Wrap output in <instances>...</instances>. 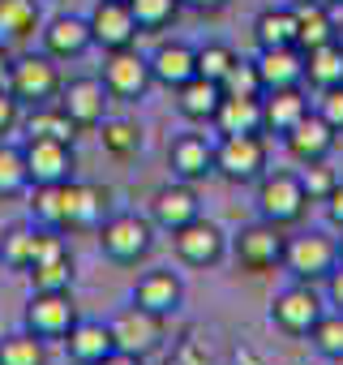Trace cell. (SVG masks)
<instances>
[{
	"label": "cell",
	"instance_id": "cell-5",
	"mask_svg": "<svg viewBox=\"0 0 343 365\" xmlns=\"http://www.w3.org/2000/svg\"><path fill=\"white\" fill-rule=\"evenodd\" d=\"M99 250L112 262H142L154 250V224H150V215H133V211L107 215L99 224Z\"/></svg>",
	"mask_w": 343,
	"mask_h": 365
},
{
	"label": "cell",
	"instance_id": "cell-54",
	"mask_svg": "<svg viewBox=\"0 0 343 365\" xmlns=\"http://www.w3.org/2000/svg\"><path fill=\"white\" fill-rule=\"evenodd\" d=\"M0 271H5V262H0Z\"/></svg>",
	"mask_w": 343,
	"mask_h": 365
},
{
	"label": "cell",
	"instance_id": "cell-8",
	"mask_svg": "<svg viewBox=\"0 0 343 365\" xmlns=\"http://www.w3.org/2000/svg\"><path fill=\"white\" fill-rule=\"evenodd\" d=\"M103 86H107V95L112 99H120V103H137V99H146V91L154 86V73H150V56H142L137 52V43L133 48H116V52H107V61H103Z\"/></svg>",
	"mask_w": 343,
	"mask_h": 365
},
{
	"label": "cell",
	"instance_id": "cell-51",
	"mask_svg": "<svg viewBox=\"0 0 343 365\" xmlns=\"http://www.w3.org/2000/svg\"><path fill=\"white\" fill-rule=\"evenodd\" d=\"M236 365H266L253 348H236Z\"/></svg>",
	"mask_w": 343,
	"mask_h": 365
},
{
	"label": "cell",
	"instance_id": "cell-39",
	"mask_svg": "<svg viewBox=\"0 0 343 365\" xmlns=\"http://www.w3.org/2000/svg\"><path fill=\"white\" fill-rule=\"evenodd\" d=\"M69 185V180H65ZM65 185H31L35 198H31V211L43 228H60L65 224Z\"/></svg>",
	"mask_w": 343,
	"mask_h": 365
},
{
	"label": "cell",
	"instance_id": "cell-17",
	"mask_svg": "<svg viewBox=\"0 0 343 365\" xmlns=\"http://www.w3.org/2000/svg\"><path fill=\"white\" fill-rule=\"evenodd\" d=\"M167 163L176 172V180L198 185V180L215 176V142L202 138V133H176L167 146Z\"/></svg>",
	"mask_w": 343,
	"mask_h": 365
},
{
	"label": "cell",
	"instance_id": "cell-6",
	"mask_svg": "<svg viewBox=\"0 0 343 365\" xmlns=\"http://www.w3.org/2000/svg\"><path fill=\"white\" fill-rule=\"evenodd\" d=\"M283 245H287L283 228H275V224H266V220H258V224L241 228V232L228 241V250H232L236 267H241V271H249V275L279 271V267H283Z\"/></svg>",
	"mask_w": 343,
	"mask_h": 365
},
{
	"label": "cell",
	"instance_id": "cell-46",
	"mask_svg": "<svg viewBox=\"0 0 343 365\" xmlns=\"http://www.w3.org/2000/svg\"><path fill=\"white\" fill-rule=\"evenodd\" d=\"M176 365H215V361H211V352H206L198 339H185V344L176 348Z\"/></svg>",
	"mask_w": 343,
	"mask_h": 365
},
{
	"label": "cell",
	"instance_id": "cell-29",
	"mask_svg": "<svg viewBox=\"0 0 343 365\" xmlns=\"http://www.w3.org/2000/svg\"><path fill=\"white\" fill-rule=\"evenodd\" d=\"M305 82L313 91H326V86H339L343 82V43L339 39L305 52Z\"/></svg>",
	"mask_w": 343,
	"mask_h": 365
},
{
	"label": "cell",
	"instance_id": "cell-45",
	"mask_svg": "<svg viewBox=\"0 0 343 365\" xmlns=\"http://www.w3.org/2000/svg\"><path fill=\"white\" fill-rule=\"evenodd\" d=\"M322 211H326V224L334 228V232H343V180L326 194V202H322Z\"/></svg>",
	"mask_w": 343,
	"mask_h": 365
},
{
	"label": "cell",
	"instance_id": "cell-36",
	"mask_svg": "<svg viewBox=\"0 0 343 365\" xmlns=\"http://www.w3.org/2000/svg\"><path fill=\"white\" fill-rule=\"evenodd\" d=\"M26 190H31V172H26L22 146L0 142V198H18Z\"/></svg>",
	"mask_w": 343,
	"mask_h": 365
},
{
	"label": "cell",
	"instance_id": "cell-18",
	"mask_svg": "<svg viewBox=\"0 0 343 365\" xmlns=\"http://www.w3.org/2000/svg\"><path fill=\"white\" fill-rule=\"evenodd\" d=\"M334 138H339V133L309 108V112L283 133V150H287L296 163H313V159H326V155L334 150Z\"/></svg>",
	"mask_w": 343,
	"mask_h": 365
},
{
	"label": "cell",
	"instance_id": "cell-38",
	"mask_svg": "<svg viewBox=\"0 0 343 365\" xmlns=\"http://www.w3.org/2000/svg\"><path fill=\"white\" fill-rule=\"evenodd\" d=\"M309 344H313L322 356L343 361V309H326V314L317 318V327L309 331Z\"/></svg>",
	"mask_w": 343,
	"mask_h": 365
},
{
	"label": "cell",
	"instance_id": "cell-40",
	"mask_svg": "<svg viewBox=\"0 0 343 365\" xmlns=\"http://www.w3.org/2000/svg\"><path fill=\"white\" fill-rule=\"evenodd\" d=\"M300 185H305V194H309V202H326V194L339 185V176H334V168L326 163V159H313V163H300Z\"/></svg>",
	"mask_w": 343,
	"mask_h": 365
},
{
	"label": "cell",
	"instance_id": "cell-55",
	"mask_svg": "<svg viewBox=\"0 0 343 365\" xmlns=\"http://www.w3.org/2000/svg\"><path fill=\"white\" fill-rule=\"evenodd\" d=\"M339 14H343V9H339Z\"/></svg>",
	"mask_w": 343,
	"mask_h": 365
},
{
	"label": "cell",
	"instance_id": "cell-9",
	"mask_svg": "<svg viewBox=\"0 0 343 365\" xmlns=\"http://www.w3.org/2000/svg\"><path fill=\"white\" fill-rule=\"evenodd\" d=\"M172 250H176V258L185 267H215L228 254V232L215 220L198 215V220H189V224H181L172 232Z\"/></svg>",
	"mask_w": 343,
	"mask_h": 365
},
{
	"label": "cell",
	"instance_id": "cell-41",
	"mask_svg": "<svg viewBox=\"0 0 343 365\" xmlns=\"http://www.w3.org/2000/svg\"><path fill=\"white\" fill-rule=\"evenodd\" d=\"M236 61H241V56H236L228 43H202V48H198V73L211 78V82H223Z\"/></svg>",
	"mask_w": 343,
	"mask_h": 365
},
{
	"label": "cell",
	"instance_id": "cell-16",
	"mask_svg": "<svg viewBox=\"0 0 343 365\" xmlns=\"http://www.w3.org/2000/svg\"><path fill=\"white\" fill-rule=\"evenodd\" d=\"M39 39H43V52H48L52 61H78V56H86V52L95 48L90 22H86V18H73V14L48 18L43 31H39Z\"/></svg>",
	"mask_w": 343,
	"mask_h": 365
},
{
	"label": "cell",
	"instance_id": "cell-50",
	"mask_svg": "<svg viewBox=\"0 0 343 365\" xmlns=\"http://www.w3.org/2000/svg\"><path fill=\"white\" fill-rule=\"evenodd\" d=\"M9 69H14V56H9V43H0V86L9 82Z\"/></svg>",
	"mask_w": 343,
	"mask_h": 365
},
{
	"label": "cell",
	"instance_id": "cell-34",
	"mask_svg": "<svg viewBox=\"0 0 343 365\" xmlns=\"http://www.w3.org/2000/svg\"><path fill=\"white\" fill-rule=\"evenodd\" d=\"M129 9H133L142 35H159V31H167L172 22L181 18L185 0H129Z\"/></svg>",
	"mask_w": 343,
	"mask_h": 365
},
{
	"label": "cell",
	"instance_id": "cell-42",
	"mask_svg": "<svg viewBox=\"0 0 343 365\" xmlns=\"http://www.w3.org/2000/svg\"><path fill=\"white\" fill-rule=\"evenodd\" d=\"M219 86H223V95H262V73H258L253 61L241 56V61L228 69V78H223Z\"/></svg>",
	"mask_w": 343,
	"mask_h": 365
},
{
	"label": "cell",
	"instance_id": "cell-13",
	"mask_svg": "<svg viewBox=\"0 0 343 365\" xmlns=\"http://www.w3.org/2000/svg\"><path fill=\"white\" fill-rule=\"evenodd\" d=\"M56 103H60V112H65L78 129H99V125H103V112H107V103H112V95H107L103 78H69V82L60 86Z\"/></svg>",
	"mask_w": 343,
	"mask_h": 365
},
{
	"label": "cell",
	"instance_id": "cell-53",
	"mask_svg": "<svg viewBox=\"0 0 343 365\" xmlns=\"http://www.w3.org/2000/svg\"><path fill=\"white\" fill-rule=\"evenodd\" d=\"M326 5H330V9H343V0H326Z\"/></svg>",
	"mask_w": 343,
	"mask_h": 365
},
{
	"label": "cell",
	"instance_id": "cell-49",
	"mask_svg": "<svg viewBox=\"0 0 343 365\" xmlns=\"http://www.w3.org/2000/svg\"><path fill=\"white\" fill-rule=\"evenodd\" d=\"M185 5H189V9H198V14H219L228 0H185Z\"/></svg>",
	"mask_w": 343,
	"mask_h": 365
},
{
	"label": "cell",
	"instance_id": "cell-33",
	"mask_svg": "<svg viewBox=\"0 0 343 365\" xmlns=\"http://www.w3.org/2000/svg\"><path fill=\"white\" fill-rule=\"evenodd\" d=\"M0 365H48V339L35 331H14L0 339Z\"/></svg>",
	"mask_w": 343,
	"mask_h": 365
},
{
	"label": "cell",
	"instance_id": "cell-24",
	"mask_svg": "<svg viewBox=\"0 0 343 365\" xmlns=\"http://www.w3.org/2000/svg\"><path fill=\"white\" fill-rule=\"evenodd\" d=\"M292 18H296V48H300V52L339 39L326 0H292Z\"/></svg>",
	"mask_w": 343,
	"mask_h": 365
},
{
	"label": "cell",
	"instance_id": "cell-48",
	"mask_svg": "<svg viewBox=\"0 0 343 365\" xmlns=\"http://www.w3.org/2000/svg\"><path fill=\"white\" fill-rule=\"evenodd\" d=\"M95 365H142V356H133V352H120V348H112L103 361H95Z\"/></svg>",
	"mask_w": 343,
	"mask_h": 365
},
{
	"label": "cell",
	"instance_id": "cell-2",
	"mask_svg": "<svg viewBox=\"0 0 343 365\" xmlns=\"http://www.w3.org/2000/svg\"><path fill=\"white\" fill-rule=\"evenodd\" d=\"M258 215L275 228H292L309 211V194L296 172H262L258 176Z\"/></svg>",
	"mask_w": 343,
	"mask_h": 365
},
{
	"label": "cell",
	"instance_id": "cell-7",
	"mask_svg": "<svg viewBox=\"0 0 343 365\" xmlns=\"http://www.w3.org/2000/svg\"><path fill=\"white\" fill-rule=\"evenodd\" d=\"M107 331H112V348L120 352H133V356H150L154 348H163V335H167V318L142 309V305H125L107 318Z\"/></svg>",
	"mask_w": 343,
	"mask_h": 365
},
{
	"label": "cell",
	"instance_id": "cell-30",
	"mask_svg": "<svg viewBox=\"0 0 343 365\" xmlns=\"http://www.w3.org/2000/svg\"><path fill=\"white\" fill-rule=\"evenodd\" d=\"M253 39H258V48H296V18H292V5L262 9V14L253 18Z\"/></svg>",
	"mask_w": 343,
	"mask_h": 365
},
{
	"label": "cell",
	"instance_id": "cell-26",
	"mask_svg": "<svg viewBox=\"0 0 343 365\" xmlns=\"http://www.w3.org/2000/svg\"><path fill=\"white\" fill-rule=\"evenodd\" d=\"M219 138H232V133H262V95H223L215 120Z\"/></svg>",
	"mask_w": 343,
	"mask_h": 365
},
{
	"label": "cell",
	"instance_id": "cell-11",
	"mask_svg": "<svg viewBox=\"0 0 343 365\" xmlns=\"http://www.w3.org/2000/svg\"><path fill=\"white\" fill-rule=\"evenodd\" d=\"M90 39L95 48L103 52H116V48H133L137 43V18L129 9V0H95V9H90Z\"/></svg>",
	"mask_w": 343,
	"mask_h": 365
},
{
	"label": "cell",
	"instance_id": "cell-43",
	"mask_svg": "<svg viewBox=\"0 0 343 365\" xmlns=\"http://www.w3.org/2000/svg\"><path fill=\"white\" fill-rule=\"evenodd\" d=\"M334 133H343V82L339 86H326V91H317V108H313Z\"/></svg>",
	"mask_w": 343,
	"mask_h": 365
},
{
	"label": "cell",
	"instance_id": "cell-47",
	"mask_svg": "<svg viewBox=\"0 0 343 365\" xmlns=\"http://www.w3.org/2000/svg\"><path fill=\"white\" fill-rule=\"evenodd\" d=\"M326 301H330L334 309H343V262L326 275Z\"/></svg>",
	"mask_w": 343,
	"mask_h": 365
},
{
	"label": "cell",
	"instance_id": "cell-32",
	"mask_svg": "<svg viewBox=\"0 0 343 365\" xmlns=\"http://www.w3.org/2000/svg\"><path fill=\"white\" fill-rule=\"evenodd\" d=\"M26 275H31V288L35 292H69L73 288V258H69V250L65 254H52V258L35 262Z\"/></svg>",
	"mask_w": 343,
	"mask_h": 365
},
{
	"label": "cell",
	"instance_id": "cell-28",
	"mask_svg": "<svg viewBox=\"0 0 343 365\" xmlns=\"http://www.w3.org/2000/svg\"><path fill=\"white\" fill-rule=\"evenodd\" d=\"M43 31L39 0H0V43H26Z\"/></svg>",
	"mask_w": 343,
	"mask_h": 365
},
{
	"label": "cell",
	"instance_id": "cell-31",
	"mask_svg": "<svg viewBox=\"0 0 343 365\" xmlns=\"http://www.w3.org/2000/svg\"><path fill=\"white\" fill-rule=\"evenodd\" d=\"M26 138L73 142V138H78V125L60 112V103H43V108H31V116H26Z\"/></svg>",
	"mask_w": 343,
	"mask_h": 365
},
{
	"label": "cell",
	"instance_id": "cell-37",
	"mask_svg": "<svg viewBox=\"0 0 343 365\" xmlns=\"http://www.w3.org/2000/svg\"><path fill=\"white\" fill-rule=\"evenodd\" d=\"M99 138H103V150L116 155V159H133V155L142 150V129H137L133 120H107V116H103Z\"/></svg>",
	"mask_w": 343,
	"mask_h": 365
},
{
	"label": "cell",
	"instance_id": "cell-12",
	"mask_svg": "<svg viewBox=\"0 0 343 365\" xmlns=\"http://www.w3.org/2000/svg\"><path fill=\"white\" fill-rule=\"evenodd\" d=\"M26 155V172H31V185H65L73 180V142H52V138H26L22 146Z\"/></svg>",
	"mask_w": 343,
	"mask_h": 365
},
{
	"label": "cell",
	"instance_id": "cell-35",
	"mask_svg": "<svg viewBox=\"0 0 343 365\" xmlns=\"http://www.w3.org/2000/svg\"><path fill=\"white\" fill-rule=\"evenodd\" d=\"M35 232L31 224H14L5 237H0V262H5L9 271H31L35 262Z\"/></svg>",
	"mask_w": 343,
	"mask_h": 365
},
{
	"label": "cell",
	"instance_id": "cell-27",
	"mask_svg": "<svg viewBox=\"0 0 343 365\" xmlns=\"http://www.w3.org/2000/svg\"><path fill=\"white\" fill-rule=\"evenodd\" d=\"M65 352H69V361H78V365L103 361V356L112 352V331H107V322L78 318V322L69 327V335H65Z\"/></svg>",
	"mask_w": 343,
	"mask_h": 365
},
{
	"label": "cell",
	"instance_id": "cell-1",
	"mask_svg": "<svg viewBox=\"0 0 343 365\" xmlns=\"http://www.w3.org/2000/svg\"><path fill=\"white\" fill-rule=\"evenodd\" d=\"M339 267V245L330 232L322 228H309V232H296L287 237L283 245V271L300 284H326V275Z\"/></svg>",
	"mask_w": 343,
	"mask_h": 365
},
{
	"label": "cell",
	"instance_id": "cell-3",
	"mask_svg": "<svg viewBox=\"0 0 343 365\" xmlns=\"http://www.w3.org/2000/svg\"><path fill=\"white\" fill-rule=\"evenodd\" d=\"M5 86L22 108H43V103H56L65 78H60V65L48 52H31V56H14V69H9Z\"/></svg>",
	"mask_w": 343,
	"mask_h": 365
},
{
	"label": "cell",
	"instance_id": "cell-19",
	"mask_svg": "<svg viewBox=\"0 0 343 365\" xmlns=\"http://www.w3.org/2000/svg\"><path fill=\"white\" fill-rule=\"evenodd\" d=\"M181 301H185V284L176 271H146L133 284V305H142L159 318H172L181 309Z\"/></svg>",
	"mask_w": 343,
	"mask_h": 365
},
{
	"label": "cell",
	"instance_id": "cell-44",
	"mask_svg": "<svg viewBox=\"0 0 343 365\" xmlns=\"http://www.w3.org/2000/svg\"><path fill=\"white\" fill-rule=\"evenodd\" d=\"M22 112H26V108L9 95V86H0V142H5V138L22 125Z\"/></svg>",
	"mask_w": 343,
	"mask_h": 365
},
{
	"label": "cell",
	"instance_id": "cell-14",
	"mask_svg": "<svg viewBox=\"0 0 343 365\" xmlns=\"http://www.w3.org/2000/svg\"><path fill=\"white\" fill-rule=\"evenodd\" d=\"M22 322H26V331H35L39 339H65L69 327L78 322V305H73L69 292H31Z\"/></svg>",
	"mask_w": 343,
	"mask_h": 365
},
{
	"label": "cell",
	"instance_id": "cell-25",
	"mask_svg": "<svg viewBox=\"0 0 343 365\" xmlns=\"http://www.w3.org/2000/svg\"><path fill=\"white\" fill-rule=\"evenodd\" d=\"M219 103H223V86L211 82V78H202V73L189 78L185 86H176V112L185 120H194V125H211L215 112H219Z\"/></svg>",
	"mask_w": 343,
	"mask_h": 365
},
{
	"label": "cell",
	"instance_id": "cell-10",
	"mask_svg": "<svg viewBox=\"0 0 343 365\" xmlns=\"http://www.w3.org/2000/svg\"><path fill=\"white\" fill-rule=\"evenodd\" d=\"M326 314L322 297H317V284H292L283 288L275 301H270V322L283 331V335H309L317 327V318Z\"/></svg>",
	"mask_w": 343,
	"mask_h": 365
},
{
	"label": "cell",
	"instance_id": "cell-52",
	"mask_svg": "<svg viewBox=\"0 0 343 365\" xmlns=\"http://www.w3.org/2000/svg\"><path fill=\"white\" fill-rule=\"evenodd\" d=\"M334 245H339V262H343V232H339V237H334Z\"/></svg>",
	"mask_w": 343,
	"mask_h": 365
},
{
	"label": "cell",
	"instance_id": "cell-20",
	"mask_svg": "<svg viewBox=\"0 0 343 365\" xmlns=\"http://www.w3.org/2000/svg\"><path fill=\"white\" fill-rule=\"evenodd\" d=\"M150 73H154V82L167 86V91L185 86L189 78H198V48H194V43H181V39L159 43V48L150 52Z\"/></svg>",
	"mask_w": 343,
	"mask_h": 365
},
{
	"label": "cell",
	"instance_id": "cell-15",
	"mask_svg": "<svg viewBox=\"0 0 343 365\" xmlns=\"http://www.w3.org/2000/svg\"><path fill=\"white\" fill-rule=\"evenodd\" d=\"M198 215H202V202H198L189 180H172V185L150 194V224L163 228V232H176L181 224H189Z\"/></svg>",
	"mask_w": 343,
	"mask_h": 365
},
{
	"label": "cell",
	"instance_id": "cell-4",
	"mask_svg": "<svg viewBox=\"0 0 343 365\" xmlns=\"http://www.w3.org/2000/svg\"><path fill=\"white\" fill-rule=\"evenodd\" d=\"M266 133H232L215 142V172L232 185H258V176L266 172Z\"/></svg>",
	"mask_w": 343,
	"mask_h": 365
},
{
	"label": "cell",
	"instance_id": "cell-21",
	"mask_svg": "<svg viewBox=\"0 0 343 365\" xmlns=\"http://www.w3.org/2000/svg\"><path fill=\"white\" fill-rule=\"evenodd\" d=\"M309 112V95L305 86H279V91H262V133L283 138L300 116Z\"/></svg>",
	"mask_w": 343,
	"mask_h": 365
},
{
	"label": "cell",
	"instance_id": "cell-22",
	"mask_svg": "<svg viewBox=\"0 0 343 365\" xmlns=\"http://www.w3.org/2000/svg\"><path fill=\"white\" fill-rule=\"evenodd\" d=\"M253 65L262 73V91L305 86V52L300 48H258Z\"/></svg>",
	"mask_w": 343,
	"mask_h": 365
},
{
	"label": "cell",
	"instance_id": "cell-23",
	"mask_svg": "<svg viewBox=\"0 0 343 365\" xmlns=\"http://www.w3.org/2000/svg\"><path fill=\"white\" fill-rule=\"evenodd\" d=\"M103 211H107V194L99 185L69 180L65 185V224H60V232H69V228H99Z\"/></svg>",
	"mask_w": 343,
	"mask_h": 365
}]
</instances>
